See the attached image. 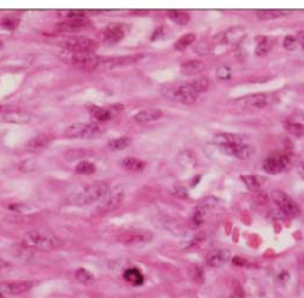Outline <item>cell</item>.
Returning a JSON list of instances; mask_svg holds the SVG:
<instances>
[{
	"mask_svg": "<svg viewBox=\"0 0 304 298\" xmlns=\"http://www.w3.org/2000/svg\"><path fill=\"white\" fill-rule=\"evenodd\" d=\"M108 192L109 185L106 182H94L80 192L72 194L67 198V202L75 206H89L104 198Z\"/></svg>",
	"mask_w": 304,
	"mask_h": 298,
	"instance_id": "2",
	"label": "cell"
},
{
	"mask_svg": "<svg viewBox=\"0 0 304 298\" xmlns=\"http://www.w3.org/2000/svg\"><path fill=\"white\" fill-rule=\"evenodd\" d=\"M10 268V264L5 260L0 259V273H4L5 271H7Z\"/></svg>",
	"mask_w": 304,
	"mask_h": 298,
	"instance_id": "46",
	"label": "cell"
},
{
	"mask_svg": "<svg viewBox=\"0 0 304 298\" xmlns=\"http://www.w3.org/2000/svg\"><path fill=\"white\" fill-rule=\"evenodd\" d=\"M88 112H89L90 115H93L96 120L99 122H108V120L112 119V112L109 109L105 108V107L100 106H95V105H89L88 106Z\"/></svg>",
	"mask_w": 304,
	"mask_h": 298,
	"instance_id": "25",
	"label": "cell"
},
{
	"mask_svg": "<svg viewBox=\"0 0 304 298\" xmlns=\"http://www.w3.org/2000/svg\"><path fill=\"white\" fill-rule=\"evenodd\" d=\"M272 101V96L270 94L265 93H258L252 94V95L246 96V98H241L239 100V104L244 107V108H252V109H263L268 107Z\"/></svg>",
	"mask_w": 304,
	"mask_h": 298,
	"instance_id": "11",
	"label": "cell"
},
{
	"mask_svg": "<svg viewBox=\"0 0 304 298\" xmlns=\"http://www.w3.org/2000/svg\"><path fill=\"white\" fill-rule=\"evenodd\" d=\"M271 196H272L273 202L281 209L284 215L289 217H297L301 214L300 206L286 193L282 192V190H273Z\"/></svg>",
	"mask_w": 304,
	"mask_h": 298,
	"instance_id": "6",
	"label": "cell"
},
{
	"mask_svg": "<svg viewBox=\"0 0 304 298\" xmlns=\"http://www.w3.org/2000/svg\"><path fill=\"white\" fill-rule=\"evenodd\" d=\"M273 38L268 36L257 37V48H255V55L265 56L273 47Z\"/></svg>",
	"mask_w": 304,
	"mask_h": 298,
	"instance_id": "23",
	"label": "cell"
},
{
	"mask_svg": "<svg viewBox=\"0 0 304 298\" xmlns=\"http://www.w3.org/2000/svg\"><path fill=\"white\" fill-rule=\"evenodd\" d=\"M0 298H4V297H2V295H1V294H0Z\"/></svg>",
	"mask_w": 304,
	"mask_h": 298,
	"instance_id": "49",
	"label": "cell"
},
{
	"mask_svg": "<svg viewBox=\"0 0 304 298\" xmlns=\"http://www.w3.org/2000/svg\"><path fill=\"white\" fill-rule=\"evenodd\" d=\"M75 278L82 284H91L94 280H95V277H94L93 273H90L89 271L86 270V268H79L75 272Z\"/></svg>",
	"mask_w": 304,
	"mask_h": 298,
	"instance_id": "36",
	"label": "cell"
},
{
	"mask_svg": "<svg viewBox=\"0 0 304 298\" xmlns=\"http://www.w3.org/2000/svg\"><path fill=\"white\" fill-rule=\"evenodd\" d=\"M232 263L234 265H236V266H244V265H247V260L243 259V258H234V259L232 260Z\"/></svg>",
	"mask_w": 304,
	"mask_h": 298,
	"instance_id": "45",
	"label": "cell"
},
{
	"mask_svg": "<svg viewBox=\"0 0 304 298\" xmlns=\"http://www.w3.org/2000/svg\"><path fill=\"white\" fill-rule=\"evenodd\" d=\"M296 38H297L298 43H301V44L304 45V31H298L297 37H296Z\"/></svg>",
	"mask_w": 304,
	"mask_h": 298,
	"instance_id": "47",
	"label": "cell"
},
{
	"mask_svg": "<svg viewBox=\"0 0 304 298\" xmlns=\"http://www.w3.org/2000/svg\"><path fill=\"white\" fill-rule=\"evenodd\" d=\"M163 115V112L161 109L157 108H151V109H145V111L138 112L137 114L133 115L132 120L134 123H151L156 122V120L161 119Z\"/></svg>",
	"mask_w": 304,
	"mask_h": 298,
	"instance_id": "21",
	"label": "cell"
},
{
	"mask_svg": "<svg viewBox=\"0 0 304 298\" xmlns=\"http://www.w3.org/2000/svg\"><path fill=\"white\" fill-rule=\"evenodd\" d=\"M122 166L125 170L133 171V173H141L146 168V163L143 162L142 159H138L136 157H126L122 162Z\"/></svg>",
	"mask_w": 304,
	"mask_h": 298,
	"instance_id": "24",
	"label": "cell"
},
{
	"mask_svg": "<svg viewBox=\"0 0 304 298\" xmlns=\"http://www.w3.org/2000/svg\"><path fill=\"white\" fill-rule=\"evenodd\" d=\"M303 260H304V258H303Z\"/></svg>",
	"mask_w": 304,
	"mask_h": 298,
	"instance_id": "51",
	"label": "cell"
},
{
	"mask_svg": "<svg viewBox=\"0 0 304 298\" xmlns=\"http://www.w3.org/2000/svg\"><path fill=\"white\" fill-rule=\"evenodd\" d=\"M132 145V138L127 136L119 137V138H113L107 143V147L111 151H123V150L127 149Z\"/></svg>",
	"mask_w": 304,
	"mask_h": 298,
	"instance_id": "26",
	"label": "cell"
},
{
	"mask_svg": "<svg viewBox=\"0 0 304 298\" xmlns=\"http://www.w3.org/2000/svg\"><path fill=\"white\" fill-rule=\"evenodd\" d=\"M303 48H304V45H303Z\"/></svg>",
	"mask_w": 304,
	"mask_h": 298,
	"instance_id": "50",
	"label": "cell"
},
{
	"mask_svg": "<svg viewBox=\"0 0 304 298\" xmlns=\"http://www.w3.org/2000/svg\"><path fill=\"white\" fill-rule=\"evenodd\" d=\"M119 243L124 245H139V244H146L152 240V234L147 230H128L123 233L118 238Z\"/></svg>",
	"mask_w": 304,
	"mask_h": 298,
	"instance_id": "12",
	"label": "cell"
},
{
	"mask_svg": "<svg viewBox=\"0 0 304 298\" xmlns=\"http://www.w3.org/2000/svg\"><path fill=\"white\" fill-rule=\"evenodd\" d=\"M206 210L207 209L201 205L196 207V209L194 210L193 215L190 216V219H189L190 229L196 230V229H198V228H200L201 226H202V224L204 221V214H206Z\"/></svg>",
	"mask_w": 304,
	"mask_h": 298,
	"instance_id": "27",
	"label": "cell"
},
{
	"mask_svg": "<svg viewBox=\"0 0 304 298\" xmlns=\"http://www.w3.org/2000/svg\"><path fill=\"white\" fill-rule=\"evenodd\" d=\"M232 298H233V297H232Z\"/></svg>",
	"mask_w": 304,
	"mask_h": 298,
	"instance_id": "52",
	"label": "cell"
},
{
	"mask_svg": "<svg viewBox=\"0 0 304 298\" xmlns=\"http://www.w3.org/2000/svg\"><path fill=\"white\" fill-rule=\"evenodd\" d=\"M289 163V156L281 154V152H276V154L270 155L265 158L263 163V169L265 173L270 174V175H277V174L285 170Z\"/></svg>",
	"mask_w": 304,
	"mask_h": 298,
	"instance_id": "8",
	"label": "cell"
},
{
	"mask_svg": "<svg viewBox=\"0 0 304 298\" xmlns=\"http://www.w3.org/2000/svg\"><path fill=\"white\" fill-rule=\"evenodd\" d=\"M220 150H221L225 155L232 156V157L238 158V159H247L252 154V146L250 144H247V141H244V143L240 144L223 146Z\"/></svg>",
	"mask_w": 304,
	"mask_h": 298,
	"instance_id": "14",
	"label": "cell"
},
{
	"mask_svg": "<svg viewBox=\"0 0 304 298\" xmlns=\"http://www.w3.org/2000/svg\"><path fill=\"white\" fill-rule=\"evenodd\" d=\"M2 120L15 125H25L31 122L32 115L25 111H10L2 115Z\"/></svg>",
	"mask_w": 304,
	"mask_h": 298,
	"instance_id": "20",
	"label": "cell"
},
{
	"mask_svg": "<svg viewBox=\"0 0 304 298\" xmlns=\"http://www.w3.org/2000/svg\"><path fill=\"white\" fill-rule=\"evenodd\" d=\"M179 159H184V162L181 163V164L184 166H188V165L193 166V165H195V163H196L195 157H194V155L190 151H185L179 155Z\"/></svg>",
	"mask_w": 304,
	"mask_h": 298,
	"instance_id": "42",
	"label": "cell"
},
{
	"mask_svg": "<svg viewBox=\"0 0 304 298\" xmlns=\"http://www.w3.org/2000/svg\"><path fill=\"white\" fill-rule=\"evenodd\" d=\"M164 225H165L166 229L170 230L173 234L184 235V229H183L181 225L177 221H174V220H165V221H164Z\"/></svg>",
	"mask_w": 304,
	"mask_h": 298,
	"instance_id": "39",
	"label": "cell"
},
{
	"mask_svg": "<svg viewBox=\"0 0 304 298\" xmlns=\"http://www.w3.org/2000/svg\"><path fill=\"white\" fill-rule=\"evenodd\" d=\"M34 288V281L30 280H20V281H11L0 285V290L5 294L9 295H20L29 291Z\"/></svg>",
	"mask_w": 304,
	"mask_h": 298,
	"instance_id": "16",
	"label": "cell"
},
{
	"mask_svg": "<svg viewBox=\"0 0 304 298\" xmlns=\"http://www.w3.org/2000/svg\"><path fill=\"white\" fill-rule=\"evenodd\" d=\"M124 200V193L123 192H117L113 193L111 196H108L107 198H105L104 201L98 206L96 211L99 214H107L111 213V211L115 210L120 205H122Z\"/></svg>",
	"mask_w": 304,
	"mask_h": 298,
	"instance_id": "15",
	"label": "cell"
},
{
	"mask_svg": "<svg viewBox=\"0 0 304 298\" xmlns=\"http://www.w3.org/2000/svg\"><path fill=\"white\" fill-rule=\"evenodd\" d=\"M231 252L226 249H217V251L211 252L206 258V263L209 267L217 268L222 267L231 260Z\"/></svg>",
	"mask_w": 304,
	"mask_h": 298,
	"instance_id": "17",
	"label": "cell"
},
{
	"mask_svg": "<svg viewBox=\"0 0 304 298\" xmlns=\"http://www.w3.org/2000/svg\"><path fill=\"white\" fill-rule=\"evenodd\" d=\"M246 30L243 26H232L228 30L221 32L214 37V44L223 43L228 45H238L244 41L246 37Z\"/></svg>",
	"mask_w": 304,
	"mask_h": 298,
	"instance_id": "9",
	"label": "cell"
},
{
	"mask_svg": "<svg viewBox=\"0 0 304 298\" xmlns=\"http://www.w3.org/2000/svg\"><path fill=\"white\" fill-rule=\"evenodd\" d=\"M53 139V137L48 136V134H37V136L32 137L30 140L26 143L25 150L29 152L41 151V150L49 146Z\"/></svg>",
	"mask_w": 304,
	"mask_h": 298,
	"instance_id": "18",
	"label": "cell"
},
{
	"mask_svg": "<svg viewBox=\"0 0 304 298\" xmlns=\"http://www.w3.org/2000/svg\"><path fill=\"white\" fill-rule=\"evenodd\" d=\"M297 38L294 36H291V35H289V36H286L284 38L283 41V47L285 48L286 50H289V52H292V50H295L296 48H297Z\"/></svg>",
	"mask_w": 304,
	"mask_h": 298,
	"instance_id": "41",
	"label": "cell"
},
{
	"mask_svg": "<svg viewBox=\"0 0 304 298\" xmlns=\"http://www.w3.org/2000/svg\"><path fill=\"white\" fill-rule=\"evenodd\" d=\"M190 85L193 86V88L196 90V92H197L198 94H201V93H204V92H207V90H208L209 80L207 79V77L201 76V77H198V79L194 80V81L190 83Z\"/></svg>",
	"mask_w": 304,
	"mask_h": 298,
	"instance_id": "37",
	"label": "cell"
},
{
	"mask_svg": "<svg viewBox=\"0 0 304 298\" xmlns=\"http://www.w3.org/2000/svg\"><path fill=\"white\" fill-rule=\"evenodd\" d=\"M168 17L173 23L177 24V25H187L190 21V15L185 11L181 10H169L168 11Z\"/></svg>",
	"mask_w": 304,
	"mask_h": 298,
	"instance_id": "28",
	"label": "cell"
},
{
	"mask_svg": "<svg viewBox=\"0 0 304 298\" xmlns=\"http://www.w3.org/2000/svg\"><path fill=\"white\" fill-rule=\"evenodd\" d=\"M171 195L176 196V197H179V198H188V196H189V194H188V190L185 189L184 187H179V185H177V187H174L173 189L170 190Z\"/></svg>",
	"mask_w": 304,
	"mask_h": 298,
	"instance_id": "43",
	"label": "cell"
},
{
	"mask_svg": "<svg viewBox=\"0 0 304 298\" xmlns=\"http://www.w3.org/2000/svg\"><path fill=\"white\" fill-rule=\"evenodd\" d=\"M195 39L196 37L194 34H185L177 39L176 43L174 44V48L176 50H179V52H183V50L187 49L188 47H190V45L195 42Z\"/></svg>",
	"mask_w": 304,
	"mask_h": 298,
	"instance_id": "32",
	"label": "cell"
},
{
	"mask_svg": "<svg viewBox=\"0 0 304 298\" xmlns=\"http://www.w3.org/2000/svg\"><path fill=\"white\" fill-rule=\"evenodd\" d=\"M10 209L11 210H15V211H17V213H20V214L26 213V211L30 210V208H29L28 206L21 205V203H15V205H11Z\"/></svg>",
	"mask_w": 304,
	"mask_h": 298,
	"instance_id": "44",
	"label": "cell"
},
{
	"mask_svg": "<svg viewBox=\"0 0 304 298\" xmlns=\"http://www.w3.org/2000/svg\"><path fill=\"white\" fill-rule=\"evenodd\" d=\"M188 275L195 284H203L204 279H206L202 267H200L198 265H192L188 270Z\"/></svg>",
	"mask_w": 304,
	"mask_h": 298,
	"instance_id": "33",
	"label": "cell"
},
{
	"mask_svg": "<svg viewBox=\"0 0 304 298\" xmlns=\"http://www.w3.org/2000/svg\"><path fill=\"white\" fill-rule=\"evenodd\" d=\"M126 26L124 24L113 23L102 29V31L100 32V38L106 44H117L124 38Z\"/></svg>",
	"mask_w": 304,
	"mask_h": 298,
	"instance_id": "10",
	"label": "cell"
},
{
	"mask_svg": "<svg viewBox=\"0 0 304 298\" xmlns=\"http://www.w3.org/2000/svg\"><path fill=\"white\" fill-rule=\"evenodd\" d=\"M123 277L126 281L132 284V285H141V284H143V281H144V276H143V273L138 270V268L134 267L127 268V270L124 271Z\"/></svg>",
	"mask_w": 304,
	"mask_h": 298,
	"instance_id": "29",
	"label": "cell"
},
{
	"mask_svg": "<svg viewBox=\"0 0 304 298\" xmlns=\"http://www.w3.org/2000/svg\"><path fill=\"white\" fill-rule=\"evenodd\" d=\"M57 56L63 63L90 71H95L96 69H98L99 63H100L102 58L100 56H96L95 53H74L64 49L61 50Z\"/></svg>",
	"mask_w": 304,
	"mask_h": 298,
	"instance_id": "3",
	"label": "cell"
},
{
	"mask_svg": "<svg viewBox=\"0 0 304 298\" xmlns=\"http://www.w3.org/2000/svg\"><path fill=\"white\" fill-rule=\"evenodd\" d=\"M301 174H302L304 177V164H302V166H301Z\"/></svg>",
	"mask_w": 304,
	"mask_h": 298,
	"instance_id": "48",
	"label": "cell"
},
{
	"mask_svg": "<svg viewBox=\"0 0 304 298\" xmlns=\"http://www.w3.org/2000/svg\"><path fill=\"white\" fill-rule=\"evenodd\" d=\"M90 155V151L85 149H72L68 150V151L64 154V159L67 162L72 163V162H76V160H81L82 158L88 157Z\"/></svg>",
	"mask_w": 304,
	"mask_h": 298,
	"instance_id": "31",
	"label": "cell"
},
{
	"mask_svg": "<svg viewBox=\"0 0 304 298\" xmlns=\"http://www.w3.org/2000/svg\"><path fill=\"white\" fill-rule=\"evenodd\" d=\"M21 244L26 248L37 251H54L62 246V240L54 233L45 229H35L26 233L21 239Z\"/></svg>",
	"mask_w": 304,
	"mask_h": 298,
	"instance_id": "1",
	"label": "cell"
},
{
	"mask_svg": "<svg viewBox=\"0 0 304 298\" xmlns=\"http://www.w3.org/2000/svg\"><path fill=\"white\" fill-rule=\"evenodd\" d=\"M216 76L222 81H230L231 77H232V69L228 66L219 67L216 70Z\"/></svg>",
	"mask_w": 304,
	"mask_h": 298,
	"instance_id": "40",
	"label": "cell"
},
{
	"mask_svg": "<svg viewBox=\"0 0 304 298\" xmlns=\"http://www.w3.org/2000/svg\"><path fill=\"white\" fill-rule=\"evenodd\" d=\"M204 70V63L200 60H189L181 64V72L185 76H194Z\"/></svg>",
	"mask_w": 304,
	"mask_h": 298,
	"instance_id": "22",
	"label": "cell"
},
{
	"mask_svg": "<svg viewBox=\"0 0 304 298\" xmlns=\"http://www.w3.org/2000/svg\"><path fill=\"white\" fill-rule=\"evenodd\" d=\"M96 168L95 165L91 162H87V160H81L76 166H75V171H76L79 175H91V174L95 173Z\"/></svg>",
	"mask_w": 304,
	"mask_h": 298,
	"instance_id": "35",
	"label": "cell"
},
{
	"mask_svg": "<svg viewBox=\"0 0 304 298\" xmlns=\"http://www.w3.org/2000/svg\"><path fill=\"white\" fill-rule=\"evenodd\" d=\"M241 181L244 182V184L246 185L247 189L255 192V190H259L262 187V182L259 181V177L253 176V175H243L241 176Z\"/></svg>",
	"mask_w": 304,
	"mask_h": 298,
	"instance_id": "34",
	"label": "cell"
},
{
	"mask_svg": "<svg viewBox=\"0 0 304 298\" xmlns=\"http://www.w3.org/2000/svg\"><path fill=\"white\" fill-rule=\"evenodd\" d=\"M98 42L86 36H74L71 38H67L62 44L64 50L74 53H94L98 49Z\"/></svg>",
	"mask_w": 304,
	"mask_h": 298,
	"instance_id": "7",
	"label": "cell"
},
{
	"mask_svg": "<svg viewBox=\"0 0 304 298\" xmlns=\"http://www.w3.org/2000/svg\"><path fill=\"white\" fill-rule=\"evenodd\" d=\"M163 94L166 98L171 99V100L179 101V103L184 105H192L197 100L198 94L193 88L190 83H182V85L171 86V87L165 88L163 90Z\"/></svg>",
	"mask_w": 304,
	"mask_h": 298,
	"instance_id": "4",
	"label": "cell"
},
{
	"mask_svg": "<svg viewBox=\"0 0 304 298\" xmlns=\"http://www.w3.org/2000/svg\"><path fill=\"white\" fill-rule=\"evenodd\" d=\"M101 132L102 127L96 123H76L64 130V136L72 139L91 138Z\"/></svg>",
	"mask_w": 304,
	"mask_h": 298,
	"instance_id": "5",
	"label": "cell"
},
{
	"mask_svg": "<svg viewBox=\"0 0 304 298\" xmlns=\"http://www.w3.org/2000/svg\"><path fill=\"white\" fill-rule=\"evenodd\" d=\"M19 21H20L19 18L15 17V16H7V17H5L4 19L1 20L0 25H1L4 29H6V30L13 31L18 28Z\"/></svg>",
	"mask_w": 304,
	"mask_h": 298,
	"instance_id": "38",
	"label": "cell"
},
{
	"mask_svg": "<svg viewBox=\"0 0 304 298\" xmlns=\"http://www.w3.org/2000/svg\"><path fill=\"white\" fill-rule=\"evenodd\" d=\"M285 128L289 133L294 134L295 137H303L304 136V117H297V114L291 115L286 119L284 123Z\"/></svg>",
	"mask_w": 304,
	"mask_h": 298,
	"instance_id": "19",
	"label": "cell"
},
{
	"mask_svg": "<svg viewBox=\"0 0 304 298\" xmlns=\"http://www.w3.org/2000/svg\"><path fill=\"white\" fill-rule=\"evenodd\" d=\"M289 12L285 10H259L257 11V17L259 20H273L289 15Z\"/></svg>",
	"mask_w": 304,
	"mask_h": 298,
	"instance_id": "30",
	"label": "cell"
},
{
	"mask_svg": "<svg viewBox=\"0 0 304 298\" xmlns=\"http://www.w3.org/2000/svg\"><path fill=\"white\" fill-rule=\"evenodd\" d=\"M91 21L86 17L69 18L57 24V29L63 32H80L90 28Z\"/></svg>",
	"mask_w": 304,
	"mask_h": 298,
	"instance_id": "13",
	"label": "cell"
}]
</instances>
